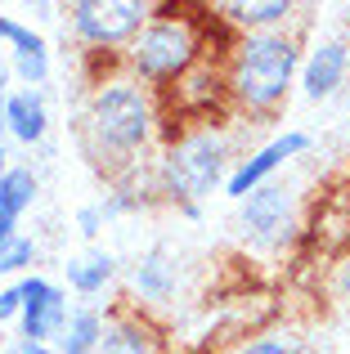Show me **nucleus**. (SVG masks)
<instances>
[{
    "label": "nucleus",
    "instance_id": "10",
    "mask_svg": "<svg viewBox=\"0 0 350 354\" xmlns=\"http://www.w3.org/2000/svg\"><path fill=\"white\" fill-rule=\"evenodd\" d=\"M350 77V45L346 41H324L310 50V59L301 63V90L306 99H333Z\"/></svg>",
    "mask_w": 350,
    "mask_h": 354
},
{
    "label": "nucleus",
    "instance_id": "1",
    "mask_svg": "<svg viewBox=\"0 0 350 354\" xmlns=\"http://www.w3.org/2000/svg\"><path fill=\"white\" fill-rule=\"evenodd\" d=\"M77 135L99 171H108L113 180L135 175L140 153H149V144L162 135V104L149 86H140L126 72L99 77L86 95Z\"/></svg>",
    "mask_w": 350,
    "mask_h": 354
},
{
    "label": "nucleus",
    "instance_id": "14",
    "mask_svg": "<svg viewBox=\"0 0 350 354\" xmlns=\"http://www.w3.org/2000/svg\"><path fill=\"white\" fill-rule=\"evenodd\" d=\"M5 130L27 148L50 135V108H45L41 90H18V95L5 99Z\"/></svg>",
    "mask_w": 350,
    "mask_h": 354
},
{
    "label": "nucleus",
    "instance_id": "25",
    "mask_svg": "<svg viewBox=\"0 0 350 354\" xmlns=\"http://www.w3.org/2000/svg\"><path fill=\"white\" fill-rule=\"evenodd\" d=\"M0 175H5V144H0Z\"/></svg>",
    "mask_w": 350,
    "mask_h": 354
},
{
    "label": "nucleus",
    "instance_id": "26",
    "mask_svg": "<svg viewBox=\"0 0 350 354\" xmlns=\"http://www.w3.org/2000/svg\"><path fill=\"white\" fill-rule=\"evenodd\" d=\"M0 346H5V337H0Z\"/></svg>",
    "mask_w": 350,
    "mask_h": 354
},
{
    "label": "nucleus",
    "instance_id": "2",
    "mask_svg": "<svg viewBox=\"0 0 350 354\" xmlns=\"http://www.w3.org/2000/svg\"><path fill=\"white\" fill-rule=\"evenodd\" d=\"M297 68H301V36L292 32L234 36L225 50V95L238 113L265 117L288 99Z\"/></svg>",
    "mask_w": 350,
    "mask_h": 354
},
{
    "label": "nucleus",
    "instance_id": "21",
    "mask_svg": "<svg viewBox=\"0 0 350 354\" xmlns=\"http://www.w3.org/2000/svg\"><path fill=\"white\" fill-rule=\"evenodd\" d=\"M18 314H23V292H18V283H14V287L0 292V328H5L9 319H18Z\"/></svg>",
    "mask_w": 350,
    "mask_h": 354
},
{
    "label": "nucleus",
    "instance_id": "6",
    "mask_svg": "<svg viewBox=\"0 0 350 354\" xmlns=\"http://www.w3.org/2000/svg\"><path fill=\"white\" fill-rule=\"evenodd\" d=\"M149 0H72L68 23L86 50H113V45H131L153 18Z\"/></svg>",
    "mask_w": 350,
    "mask_h": 354
},
{
    "label": "nucleus",
    "instance_id": "24",
    "mask_svg": "<svg viewBox=\"0 0 350 354\" xmlns=\"http://www.w3.org/2000/svg\"><path fill=\"white\" fill-rule=\"evenodd\" d=\"M175 211H180L184 220H198V216H202V207H198V202H184V207H175Z\"/></svg>",
    "mask_w": 350,
    "mask_h": 354
},
{
    "label": "nucleus",
    "instance_id": "18",
    "mask_svg": "<svg viewBox=\"0 0 350 354\" xmlns=\"http://www.w3.org/2000/svg\"><path fill=\"white\" fill-rule=\"evenodd\" d=\"M36 265V242L14 234L9 242H0V274H23V269Z\"/></svg>",
    "mask_w": 350,
    "mask_h": 354
},
{
    "label": "nucleus",
    "instance_id": "17",
    "mask_svg": "<svg viewBox=\"0 0 350 354\" xmlns=\"http://www.w3.org/2000/svg\"><path fill=\"white\" fill-rule=\"evenodd\" d=\"M63 274H68V287L77 296H99L117 278V260H113V251H99L95 247L90 256L68 260V265H63Z\"/></svg>",
    "mask_w": 350,
    "mask_h": 354
},
{
    "label": "nucleus",
    "instance_id": "15",
    "mask_svg": "<svg viewBox=\"0 0 350 354\" xmlns=\"http://www.w3.org/2000/svg\"><path fill=\"white\" fill-rule=\"evenodd\" d=\"M36 193H41V180L27 166H9L0 175V242L18 234V220H23V211H32Z\"/></svg>",
    "mask_w": 350,
    "mask_h": 354
},
{
    "label": "nucleus",
    "instance_id": "19",
    "mask_svg": "<svg viewBox=\"0 0 350 354\" xmlns=\"http://www.w3.org/2000/svg\"><path fill=\"white\" fill-rule=\"evenodd\" d=\"M238 354H297V346L283 341V337H256L247 346H238Z\"/></svg>",
    "mask_w": 350,
    "mask_h": 354
},
{
    "label": "nucleus",
    "instance_id": "8",
    "mask_svg": "<svg viewBox=\"0 0 350 354\" xmlns=\"http://www.w3.org/2000/svg\"><path fill=\"white\" fill-rule=\"evenodd\" d=\"M310 153V135L306 130H283L279 139H270V144H261L252 157H243V162L234 166V171L225 175V198L243 202L252 189H261V184H270V175L279 171L283 162H292V157Z\"/></svg>",
    "mask_w": 350,
    "mask_h": 354
},
{
    "label": "nucleus",
    "instance_id": "23",
    "mask_svg": "<svg viewBox=\"0 0 350 354\" xmlns=\"http://www.w3.org/2000/svg\"><path fill=\"white\" fill-rule=\"evenodd\" d=\"M5 354H54V346H36V341H23V337H18Z\"/></svg>",
    "mask_w": 350,
    "mask_h": 354
},
{
    "label": "nucleus",
    "instance_id": "20",
    "mask_svg": "<svg viewBox=\"0 0 350 354\" xmlns=\"http://www.w3.org/2000/svg\"><path fill=\"white\" fill-rule=\"evenodd\" d=\"M99 229H104V216H99V207H81V211H77V234L95 242Z\"/></svg>",
    "mask_w": 350,
    "mask_h": 354
},
{
    "label": "nucleus",
    "instance_id": "3",
    "mask_svg": "<svg viewBox=\"0 0 350 354\" xmlns=\"http://www.w3.org/2000/svg\"><path fill=\"white\" fill-rule=\"evenodd\" d=\"M207 54H211L207 18L189 14V9L158 5L153 18L144 23V32L126 45L122 68H126V77L149 86L153 95H167L171 86H180V81L207 59Z\"/></svg>",
    "mask_w": 350,
    "mask_h": 354
},
{
    "label": "nucleus",
    "instance_id": "13",
    "mask_svg": "<svg viewBox=\"0 0 350 354\" xmlns=\"http://www.w3.org/2000/svg\"><path fill=\"white\" fill-rule=\"evenodd\" d=\"M0 41H9V50H14V72L23 77L27 90H41L45 81H50V45H45L32 27H23V23L0 14Z\"/></svg>",
    "mask_w": 350,
    "mask_h": 354
},
{
    "label": "nucleus",
    "instance_id": "16",
    "mask_svg": "<svg viewBox=\"0 0 350 354\" xmlns=\"http://www.w3.org/2000/svg\"><path fill=\"white\" fill-rule=\"evenodd\" d=\"M104 319L95 305H77L63 323L59 341H54V354H99V341H104Z\"/></svg>",
    "mask_w": 350,
    "mask_h": 354
},
{
    "label": "nucleus",
    "instance_id": "4",
    "mask_svg": "<svg viewBox=\"0 0 350 354\" xmlns=\"http://www.w3.org/2000/svg\"><path fill=\"white\" fill-rule=\"evenodd\" d=\"M162 139L167 144L158 157V189L167 202H175V207L202 202L216 184H225L234 144L220 121H193V126L167 130Z\"/></svg>",
    "mask_w": 350,
    "mask_h": 354
},
{
    "label": "nucleus",
    "instance_id": "11",
    "mask_svg": "<svg viewBox=\"0 0 350 354\" xmlns=\"http://www.w3.org/2000/svg\"><path fill=\"white\" fill-rule=\"evenodd\" d=\"M211 14L220 18V27H234L238 36H252V32H283L288 27V18L297 14V5L292 0H225V5H216Z\"/></svg>",
    "mask_w": 350,
    "mask_h": 354
},
{
    "label": "nucleus",
    "instance_id": "12",
    "mask_svg": "<svg viewBox=\"0 0 350 354\" xmlns=\"http://www.w3.org/2000/svg\"><path fill=\"white\" fill-rule=\"evenodd\" d=\"M158 328L149 323L144 310H113L104 319V341H99V354H158Z\"/></svg>",
    "mask_w": 350,
    "mask_h": 354
},
{
    "label": "nucleus",
    "instance_id": "5",
    "mask_svg": "<svg viewBox=\"0 0 350 354\" xmlns=\"http://www.w3.org/2000/svg\"><path fill=\"white\" fill-rule=\"evenodd\" d=\"M238 234L252 251H283L301 238L297 189L288 184H261L238 202Z\"/></svg>",
    "mask_w": 350,
    "mask_h": 354
},
{
    "label": "nucleus",
    "instance_id": "9",
    "mask_svg": "<svg viewBox=\"0 0 350 354\" xmlns=\"http://www.w3.org/2000/svg\"><path fill=\"white\" fill-rule=\"evenodd\" d=\"M131 287L144 305H167L180 292V256L167 247V242H153L131 269Z\"/></svg>",
    "mask_w": 350,
    "mask_h": 354
},
{
    "label": "nucleus",
    "instance_id": "22",
    "mask_svg": "<svg viewBox=\"0 0 350 354\" xmlns=\"http://www.w3.org/2000/svg\"><path fill=\"white\" fill-rule=\"evenodd\" d=\"M333 292L342 296V301H350V251L333 265Z\"/></svg>",
    "mask_w": 350,
    "mask_h": 354
},
{
    "label": "nucleus",
    "instance_id": "7",
    "mask_svg": "<svg viewBox=\"0 0 350 354\" xmlns=\"http://www.w3.org/2000/svg\"><path fill=\"white\" fill-rule=\"evenodd\" d=\"M18 292H23V314H18V323H23V341L54 346L59 332H63V323H68V314H72L68 292L54 287L50 278H41V274H27L23 283H18Z\"/></svg>",
    "mask_w": 350,
    "mask_h": 354
}]
</instances>
